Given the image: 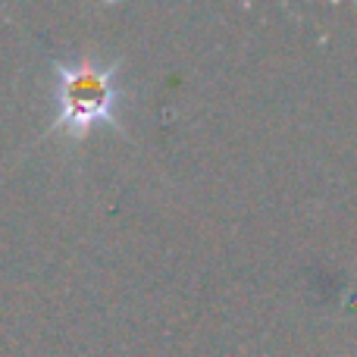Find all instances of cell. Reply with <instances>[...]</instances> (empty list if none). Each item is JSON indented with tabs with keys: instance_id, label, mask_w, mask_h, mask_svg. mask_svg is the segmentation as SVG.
I'll list each match as a JSON object with an SVG mask.
<instances>
[{
	"instance_id": "6da1fadb",
	"label": "cell",
	"mask_w": 357,
	"mask_h": 357,
	"mask_svg": "<svg viewBox=\"0 0 357 357\" xmlns=\"http://www.w3.org/2000/svg\"><path fill=\"white\" fill-rule=\"evenodd\" d=\"M116 85L113 69H104L91 60L60 66V116L54 129L69 138H82L98 123H113Z\"/></svg>"
}]
</instances>
